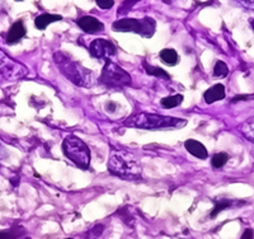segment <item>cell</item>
Wrapping results in <instances>:
<instances>
[{"mask_svg": "<svg viewBox=\"0 0 254 239\" xmlns=\"http://www.w3.org/2000/svg\"><path fill=\"white\" fill-rule=\"evenodd\" d=\"M53 61L59 68L60 73L78 87L90 88L93 83H94L93 73L89 69L84 68L79 61L74 60L68 54L63 53V51H57L53 55Z\"/></svg>", "mask_w": 254, "mask_h": 239, "instance_id": "6da1fadb", "label": "cell"}, {"mask_svg": "<svg viewBox=\"0 0 254 239\" xmlns=\"http://www.w3.org/2000/svg\"><path fill=\"white\" fill-rule=\"evenodd\" d=\"M108 170L123 180H140L141 164L135 155L126 150H112L109 155Z\"/></svg>", "mask_w": 254, "mask_h": 239, "instance_id": "7a4b0ae2", "label": "cell"}, {"mask_svg": "<svg viewBox=\"0 0 254 239\" xmlns=\"http://www.w3.org/2000/svg\"><path fill=\"white\" fill-rule=\"evenodd\" d=\"M127 128L145 129V130H162V129H181L187 125V121L183 118L172 117V116L154 115L139 112L132 115L123 122Z\"/></svg>", "mask_w": 254, "mask_h": 239, "instance_id": "3957f363", "label": "cell"}, {"mask_svg": "<svg viewBox=\"0 0 254 239\" xmlns=\"http://www.w3.org/2000/svg\"><path fill=\"white\" fill-rule=\"evenodd\" d=\"M63 151L66 158L82 169H89L90 149L89 147L75 135H68L63 141Z\"/></svg>", "mask_w": 254, "mask_h": 239, "instance_id": "277c9868", "label": "cell"}, {"mask_svg": "<svg viewBox=\"0 0 254 239\" xmlns=\"http://www.w3.org/2000/svg\"><path fill=\"white\" fill-rule=\"evenodd\" d=\"M155 20L146 17L141 19L136 18H123L116 20L112 24V30L116 32H134L142 37H152L155 33Z\"/></svg>", "mask_w": 254, "mask_h": 239, "instance_id": "5b68a950", "label": "cell"}, {"mask_svg": "<svg viewBox=\"0 0 254 239\" xmlns=\"http://www.w3.org/2000/svg\"><path fill=\"white\" fill-rule=\"evenodd\" d=\"M99 82L109 88H122L131 84V76L116 62L107 61L99 76Z\"/></svg>", "mask_w": 254, "mask_h": 239, "instance_id": "8992f818", "label": "cell"}, {"mask_svg": "<svg viewBox=\"0 0 254 239\" xmlns=\"http://www.w3.org/2000/svg\"><path fill=\"white\" fill-rule=\"evenodd\" d=\"M0 74L4 78L16 80V79L26 76L28 74V69L19 62L13 61L7 54L4 53L3 50L0 49Z\"/></svg>", "mask_w": 254, "mask_h": 239, "instance_id": "52a82bcc", "label": "cell"}, {"mask_svg": "<svg viewBox=\"0 0 254 239\" xmlns=\"http://www.w3.org/2000/svg\"><path fill=\"white\" fill-rule=\"evenodd\" d=\"M89 53L96 59L111 61V59L117 54V49L108 39L97 38L89 45Z\"/></svg>", "mask_w": 254, "mask_h": 239, "instance_id": "ba28073f", "label": "cell"}, {"mask_svg": "<svg viewBox=\"0 0 254 239\" xmlns=\"http://www.w3.org/2000/svg\"><path fill=\"white\" fill-rule=\"evenodd\" d=\"M78 26L82 28L85 33L89 35H96V33H101L104 30V26L99 19H97L96 17L92 16H84L80 17L79 19L76 20Z\"/></svg>", "mask_w": 254, "mask_h": 239, "instance_id": "9c48e42d", "label": "cell"}, {"mask_svg": "<svg viewBox=\"0 0 254 239\" xmlns=\"http://www.w3.org/2000/svg\"><path fill=\"white\" fill-rule=\"evenodd\" d=\"M24 36H26V27L22 20H18L9 28V32L7 35V43L14 45V43L19 42V39L23 38Z\"/></svg>", "mask_w": 254, "mask_h": 239, "instance_id": "30bf717a", "label": "cell"}, {"mask_svg": "<svg viewBox=\"0 0 254 239\" xmlns=\"http://www.w3.org/2000/svg\"><path fill=\"white\" fill-rule=\"evenodd\" d=\"M185 147L188 150L189 154L198 158V159H206L208 155L207 149L203 147V144H201V143L197 140H193V139H188V140L186 141Z\"/></svg>", "mask_w": 254, "mask_h": 239, "instance_id": "8fae6325", "label": "cell"}, {"mask_svg": "<svg viewBox=\"0 0 254 239\" xmlns=\"http://www.w3.org/2000/svg\"><path fill=\"white\" fill-rule=\"evenodd\" d=\"M206 103H214L216 101L225 98V87L222 84H216L214 87H211L210 89H207L203 94Z\"/></svg>", "mask_w": 254, "mask_h": 239, "instance_id": "7c38bea8", "label": "cell"}, {"mask_svg": "<svg viewBox=\"0 0 254 239\" xmlns=\"http://www.w3.org/2000/svg\"><path fill=\"white\" fill-rule=\"evenodd\" d=\"M61 19H63V17L61 16H57V14L45 13V14H41V16H38L36 19H34V26L37 27V30L43 31L47 26H49V24L53 23V22H59V20H61Z\"/></svg>", "mask_w": 254, "mask_h": 239, "instance_id": "4fadbf2b", "label": "cell"}, {"mask_svg": "<svg viewBox=\"0 0 254 239\" xmlns=\"http://www.w3.org/2000/svg\"><path fill=\"white\" fill-rule=\"evenodd\" d=\"M117 216L122 220L126 225L129 226L135 225L136 216H135V213H134V209H132L131 206H127V205H126V206L121 207V209L117 211Z\"/></svg>", "mask_w": 254, "mask_h": 239, "instance_id": "5bb4252c", "label": "cell"}, {"mask_svg": "<svg viewBox=\"0 0 254 239\" xmlns=\"http://www.w3.org/2000/svg\"><path fill=\"white\" fill-rule=\"evenodd\" d=\"M239 202H241V201H239ZM239 202H238V201L228 200V199H221V200L216 201V202H215L214 210H212L211 214H210V218H211V219H214V218H216V216H218L219 214L221 213L222 210H225V209L237 206V205H243V203H239Z\"/></svg>", "mask_w": 254, "mask_h": 239, "instance_id": "9a60e30c", "label": "cell"}, {"mask_svg": "<svg viewBox=\"0 0 254 239\" xmlns=\"http://www.w3.org/2000/svg\"><path fill=\"white\" fill-rule=\"evenodd\" d=\"M159 56H160L162 61L164 62V64H167V65H169V66H174L179 62L178 54H177V51H175V50H173V49L162 50V51H160V54H159Z\"/></svg>", "mask_w": 254, "mask_h": 239, "instance_id": "2e32d148", "label": "cell"}, {"mask_svg": "<svg viewBox=\"0 0 254 239\" xmlns=\"http://www.w3.org/2000/svg\"><path fill=\"white\" fill-rule=\"evenodd\" d=\"M26 233L27 230L22 225H13L9 229L0 232V239H18Z\"/></svg>", "mask_w": 254, "mask_h": 239, "instance_id": "e0dca14e", "label": "cell"}, {"mask_svg": "<svg viewBox=\"0 0 254 239\" xmlns=\"http://www.w3.org/2000/svg\"><path fill=\"white\" fill-rule=\"evenodd\" d=\"M241 132L244 135L248 140H251L254 143V116L251 118H248L247 121L241 126Z\"/></svg>", "mask_w": 254, "mask_h": 239, "instance_id": "ac0fdd59", "label": "cell"}, {"mask_svg": "<svg viewBox=\"0 0 254 239\" xmlns=\"http://www.w3.org/2000/svg\"><path fill=\"white\" fill-rule=\"evenodd\" d=\"M183 102V95L177 94V95H170V97H165L160 101L162 106L164 108H174L177 106H179Z\"/></svg>", "mask_w": 254, "mask_h": 239, "instance_id": "d6986e66", "label": "cell"}, {"mask_svg": "<svg viewBox=\"0 0 254 239\" xmlns=\"http://www.w3.org/2000/svg\"><path fill=\"white\" fill-rule=\"evenodd\" d=\"M144 68H145V72L148 73L149 75H154V76H158V78H163V79H169V78H170L168 73H165L164 70L160 69V68L148 65L146 62H144Z\"/></svg>", "mask_w": 254, "mask_h": 239, "instance_id": "ffe728a7", "label": "cell"}, {"mask_svg": "<svg viewBox=\"0 0 254 239\" xmlns=\"http://www.w3.org/2000/svg\"><path fill=\"white\" fill-rule=\"evenodd\" d=\"M229 161V155L226 153H218L211 159V164L214 168H222Z\"/></svg>", "mask_w": 254, "mask_h": 239, "instance_id": "44dd1931", "label": "cell"}, {"mask_svg": "<svg viewBox=\"0 0 254 239\" xmlns=\"http://www.w3.org/2000/svg\"><path fill=\"white\" fill-rule=\"evenodd\" d=\"M228 74H229V69L225 62L218 61L216 64H215V68H214L215 76H218V78H225Z\"/></svg>", "mask_w": 254, "mask_h": 239, "instance_id": "7402d4cb", "label": "cell"}, {"mask_svg": "<svg viewBox=\"0 0 254 239\" xmlns=\"http://www.w3.org/2000/svg\"><path fill=\"white\" fill-rule=\"evenodd\" d=\"M104 232V225L102 224H98V225H94L89 232L86 233L85 238L86 239H97L102 236V233Z\"/></svg>", "mask_w": 254, "mask_h": 239, "instance_id": "603a6c76", "label": "cell"}, {"mask_svg": "<svg viewBox=\"0 0 254 239\" xmlns=\"http://www.w3.org/2000/svg\"><path fill=\"white\" fill-rule=\"evenodd\" d=\"M113 1L112 0H97V5H98L101 9H111L113 7Z\"/></svg>", "mask_w": 254, "mask_h": 239, "instance_id": "cb8c5ba5", "label": "cell"}, {"mask_svg": "<svg viewBox=\"0 0 254 239\" xmlns=\"http://www.w3.org/2000/svg\"><path fill=\"white\" fill-rule=\"evenodd\" d=\"M253 238H254L253 230H252V229H245V232L243 233V236H241L240 239H253Z\"/></svg>", "mask_w": 254, "mask_h": 239, "instance_id": "d4e9b609", "label": "cell"}, {"mask_svg": "<svg viewBox=\"0 0 254 239\" xmlns=\"http://www.w3.org/2000/svg\"><path fill=\"white\" fill-rule=\"evenodd\" d=\"M241 5H244L248 9L254 10V0H249V1H240Z\"/></svg>", "mask_w": 254, "mask_h": 239, "instance_id": "484cf974", "label": "cell"}, {"mask_svg": "<svg viewBox=\"0 0 254 239\" xmlns=\"http://www.w3.org/2000/svg\"><path fill=\"white\" fill-rule=\"evenodd\" d=\"M106 108H107V111H109V112H113V111H115L116 105H115V103H112V102H111V103H108V105L106 106Z\"/></svg>", "mask_w": 254, "mask_h": 239, "instance_id": "4316f807", "label": "cell"}, {"mask_svg": "<svg viewBox=\"0 0 254 239\" xmlns=\"http://www.w3.org/2000/svg\"><path fill=\"white\" fill-rule=\"evenodd\" d=\"M3 157V147H1V144H0V159Z\"/></svg>", "mask_w": 254, "mask_h": 239, "instance_id": "83f0119b", "label": "cell"}, {"mask_svg": "<svg viewBox=\"0 0 254 239\" xmlns=\"http://www.w3.org/2000/svg\"><path fill=\"white\" fill-rule=\"evenodd\" d=\"M251 24H252V28H253V30H254V19L251 20Z\"/></svg>", "mask_w": 254, "mask_h": 239, "instance_id": "f1b7e54d", "label": "cell"}, {"mask_svg": "<svg viewBox=\"0 0 254 239\" xmlns=\"http://www.w3.org/2000/svg\"><path fill=\"white\" fill-rule=\"evenodd\" d=\"M24 239H31V238H30V237H26V238H24Z\"/></svg>", "mask_w": 254, "mask_h": 239, "instance_id": "f546056e", "label": "cell"}, {"mask_svg": "<svg viewBox=\"0 0 254 239\" xmlns=\"http://www.w3.org/2000/svg\"><path fill=\"white\" fill-rule=\"evenodd\" d=\"M66 239H73V238H66Z\"/></svg>", "mask_w": 254, "mask_h": 239, "instance_id": "4dcf8cb0", "label": "cell"}]
</instances>
